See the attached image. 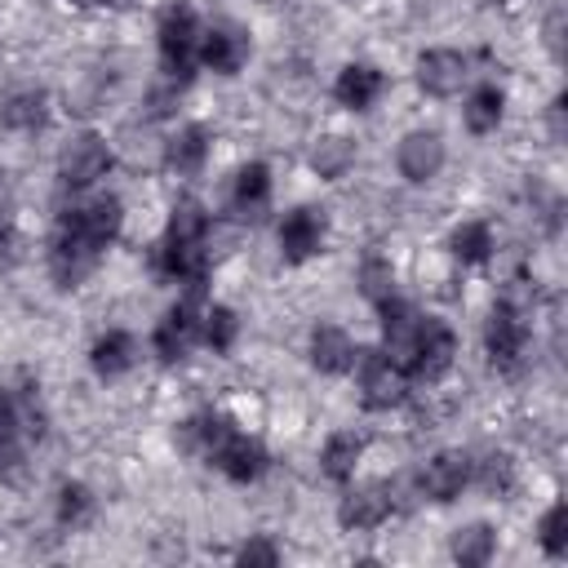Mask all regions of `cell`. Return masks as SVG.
I'll return each mask as SVG.
<instances>
[{
  "mask_svg": "<svg viewBox=\"0 0 568 568\" xmlns=\"http://www.w3.org/2000/svg\"><path fill=\"white\" fill-rule=\"evenodd\" d=\"M178 448L191 457H204L213 470H222L231 484H257L271 466V453L262 448V439H253L248 430H240L231 417L222 413H200L186 417L178 426Z\"/></svg>",
  "mask_w": 568,
  "mask_h": 568,
  "instance_id": "obj_1",
  "label": "cell"
},
{
  "mask_svg": "<svg viewBox=\"0 0 568 568\" xmlns=\"http://www.w3.org/2000/svg\"><path fill=\"white\" fill-rule=\"evenodd\" d=\"M155 49H160V71L173 84H191L195 62H200V18L186 0H173V4L160 9Z\"/></svg>",
  "mask_w": 568,
  "mask_h": 568,
  "instance_id": "obj_2",
  "label": "cell"
},
{
  "mask_svg": "<svg viewBox=\"0 0 568 568\" xmlns=\"http://www.w3.org/2000/svg\"><path fill=\"white\" fill-rule=\"evenodd\" d=\"M355 382H359V404L368 413H386V408H399L408 399V373L377 346V351H359L355 359Z\"/></svg>",
  "mask_w": 568,
  "mask_h": 568,
  "instance_id": "obj_3",
  "label": "cell"
},
{
  "mask_svg": "<svg viewBox=\"0 0 568 568\" xmlns=\"http://www.w3.org/2000/svg\"><path fill=\"white\" fill-rule=\"evenodd\" d=\"M124 226V204L115 195H89L84 204H71L62 217H58V231L75 235L80 244H89L93 253H106L115 244Z\"/></svg>",
  "mask_w": 568,
  "mask_h": 568,
  "instance_id": "obj_4",
  "label": "cell"
},
{
  "mask_svg": "<svg viewBox=\"0 0 568 568\" xmlns=\"http://www.w3.org/2000/svg\"><path fill=\"white\" fill-rule=\"evenodd\" d=\"M453 359H457V333L439 315H417L404 373L417 377V382H439L453 368Z\"/></svg>",
  "mask_w": 568,
  "mask_h": 568,
  "instance_id": "obj_5",
  "label": "cell"
},
{
  "mask_svg": "<svg viewBox=\"0 0 568 568\" xmlns=\"http://www.w3.org/2000/svg\"><path fill=\"white\" fill-rule=\"evenodd\" d=\"M106 169H111V146H106V138L93 133V129L75 133V138L58 151V182H62L67 191H89L98 178H106Z\"/></svg>",
  "mask_w": 568,
  "mask_h": 568,
  "instance_id": "obj_6",
  "label": "cell"
},
{
  "mask_svg": "<svg viewBox=\"0 0 568 568\" xmlns=\"http://www.w3.org/2000/svg\"><path fill=\"white\" fill-rule=\"evenodd\" d=\"M524 342H528V324L519 315L515 302H497L484 320V355L497 373H515L524 359Z\"/></svg>",
  "mask_w": 568,
  "mask_h": 568,
  "instance_id": "obj_7",
  "label": "cell"
},
{
  "mask_svg": "<svg viewBox=\"0 0 568 568\" xmlns=\"http://www.w3.org/2000/svg\"><path fill=\"white\" fill-rule=\"evenodd\" d=\"M324 240H328V213H324V209L297 204V209L284 213V222H280V257H284L288 266L311 262V257L324 248Z\"/></svg>",
  "mask_w": 568,
  "mask_h": 568,
  "instance_id": "obj_8",
  "label": "cell"
},
{
  "mask_svg": "<svg viewBox=\"0 0 568 568\" xmlns=\"http://www.w3.org/2000/svg\"><path fill=\"white\" fill-rule=\"evenodd\" d=\"M200 342V293H186L178 306H169L151 333V351L164 364H178L191 346Z\"/></svg>",
  "mask_w": 568,
  "mask_h": 568,
  "instance_id": "obj_9",
  "label": "cell"
},
{
  "mask_svg": "<svg viewBox=\"0 0 568 568\" xmlns=\"http://www.w3.org/2000/svg\"><path fill=\"white\" fill-rule=\"evenodd\" d=\"M395 493H399V488H395L390 479H377V484H359V488H351V493L342 497V506H337L342 528H351V532H368V528L386 524V519L395 515V506H399V497H395Z\"/></svg>",
  "mask_w": 568,
  "mask_h": 568,
  "instance_id": "obj_10",
  "label": "cell"
},
{
  "mask_svg": "<svg viewBox=\"0 0 568 568\" xmlns=\"http://www.w3.org/2000/svg\"><path fill=\"white\" fill-rule=\"evenodd\" d=\"M466 488H470V453H462V448L435 453L422 466V475H417V493L430 497V501H439V506L444 501H457Z\"/></svg>",
  "mask_w": 568,
  "mask_h": 568,
  "instance_id": "obj_11",
  "label": "cell"
},
{
  "mask_svg": "<svg viewBox=\"0 0 568 568\" xmlns=\"http://www.w3.org/2000/svg\"><path fill=\"white\" fill-rule=\"evenodd\" d=\"M248 31L240 22H213V27H200V62L217 75H235L244 62H248Z\"/></svg>",
  "mask_w": 568,
  "mask_h": 568,
  "instance_id": "obj_12",
  "label": "cell"
},
{
  "mask_svg": "<svg viewBox=\"0 0 568 568\" xmlns=\"http://www.w3.org/2000/svg\"><path fill=\"white\" fill-rule=\"evenodd\" d=\"M413 75H417V89H422V93H430V98H453V93H462V84H466V75H470V62H466V53H457V49H426V53H417Z\"/></svg>",
  "mask_w": 568,
  "mask_h": 568,
  "instance_id": "obj_13",
  "label": "cell"
},
{
  "mask_svg": "<svg viewBox=\"0 0 568 568\" xmlns=\"http://www.w3.org/2000/svg\"><path fill=\"white\" fill-rule=\"evenodd\" d=\"M444 160H448L444 138L430 133V129H413V133H404V142L395 146V169H399V178H404V182H417V186L430 182V178H439Z\"/></svg>",
  "mask_w": 568,
  "mask_h": 568,
  "instance_id": "obj_14",
  "label": "cell"
},
{
  "mask_svg": "<svg viewBox=\"0 0 568 568\" xmlns=\"http://www.w3.org/2000/svg\"><path fill=\"white\" fill-rule=\"evenodd\" d=\"M98 257L102 253H93L89 244H80L75 235H67V231L53 226V240H49V275H53L58 288H80L93 275Z\"/></svg>",
  "mask_w": 568,
  "mask_h": 568,
  "instance_id": "obj_15",
  "label": "cell"
},
{
  "mask_svg": "<svg viewBox=\"0 0 568 568\" xmlns=\"http://www.w3.org/2000/svg\"><path fill=\"white\" fill-rule=\"evenodd\" d=\"M306 355H311V364H315L320 373H328V377H342V373H351V368H355V359H359V346L351 342V333H346L342 324H328V320H320V324L311 328Z\"/></svg>",
  "mask_w": 568,
  "mask_h": 568,
  "instance_id": "obj_16",
  "label": "cell"
},
{
  "mask_svg": "<svg viewBox=\"0 0 568 568\" xmlns=\"http://www.w3.org/2000/svg\"><path fill=\"white\" fill-rule=\"evenodd\" d=\"M266 209H271V169H266L262 160H248V164L235 173L231 213H235L240 222H257Z\"/></svg>",
  "mask_w": 568,
  "mask_h": 568,
  "instance_id": "obj_17",
  "label": "cell"
},
{
  "mask_svg": "<svg viewBox=\"0 0 568 568\" xmlns=\"http://www.w3.org/2000/svg\"><path fill=\"white\" fill-rule=\"evenodd\" d=\"M386 89V75L368 62H346L333 80V98L346 106V111H368Z\"/></svg>",
  "mask_w": 568,
  "mask_h": 568,
  "instance_id": "obj_18",
  "label": "cell"
},
{
  "mask_svg": "<svg viewBox=\"0 0 568 568\" xmlns=\"http://www.w3.org/2000/svg\"><path fill=\"white\" fill-rule=\"evenodd\" d=\"M133 364H138V342H133V333H124V328H106V333L89 346V368H93L102 382L124 377Z\"/></svg>",
  "mask_w": 568,
  "mask_h": 568,
  "instance_id": "obj_19",
  "label": "cell"
},
{
  "mask_svg": "<svg viewBox=\"0 0 568 568\" xmlns=\"http://www.w3.org/2000/svg\"><path fill=\"white\" fill-rule=\"evenodd\" d=\"M209 142L213 138H209L204 124H182L164 146V169L178 173V178H195L204 169V160H209Z\"/></svg>",
  "mask_w": 568,
  "mask_h": 568,
  "instance_id": "obj_20",
  "label": "cell"
},
{
  "mask_svg": "<svg viewBox=\"0 0 568 568\" xmlns=\"http://www.w3.org/2000/svg\"><path fill=\"white\" fill-rule=\"evenodd\" d=\"M49 115H53V106H49L44 89H18L0 106V124L13 129V133H40L49 124Z\"/></svg>",
  "mask_w": 568,
  "mask_h": 568,
  "instance_id": "obj_21",
  "label": "cell"
},
{
  "mask_svg": "<svg viewBox=\"0 0 568 568\" xmlns=\"http://www.w3.org/2000/svg\"><path fill=\"white\" fill-rule=\"evenodd\" d=\"M364 457V435L359 430H333L320 448V470L333 479V484H351L355 479V466Z\"/></svg>",
  "mask_w": 568,
  "mask_h": 568,
  "instance_id": "obj_22",
  "label": "cell"
},
{
  "mask_svg": "<svg viewBox=\"0 0 568 568\" xmlns=\"http://www.w3.org/2000/svg\"><path fill=\"white\" fill-rule=\"evenodd\" d=\"M448 555H453L462 568H484V564L497 555V532H493V524L475 519V524L457 528V532L448 537Z\"/></svg>",
  "mask_w": 568,
  "mask_h": 568,
  "instance_id": "obj_23",
  "label": "cell"
},
{
  "mask_svg": "<svg viewBox=\"0 0 568 568\" xmlns=\"http://www.w3.org/2000/svg\"><path fill=\"white\" fill-rule=\"evenodd\" d=\"M27 453V426L18 413L13 390H0V475H13Z\"/></svg>",
  "mask_w": 568,
  "mask_h": 568,
  "instance_id": "obj_24",
  "label": "cell"
},
{
  "mask_svg": "<svg viewBox=\"0 0 568 568\" xmlns=\"http://www.w3.org/2000/svg\"><path fill=\"white\" fill-rule=\"evenodd\" d=\"M501 115H506V93H501V84H475L470 98H466V106H462L466 129H470L475 138H484V133H493V129L501 124Z\"/></svg>",
  "mask_w": 568,
  "mask_h": 568,
  "instance_id": "obj_25",
  "label": "cell"
},
{
  "mask_svg": "<svg viewBox=\"0 0 568 568\" xmlns=\"http://www.w3.org/2000/svg\"><path fill=\"white\" fill-rule=\"evenodd\" d=\"M448 248H453V257L462 262V266H484L488 257H493V226L488 222H462L453 235H448Z\"/></svg>",
  "mask_w": 568,
  "mask_h": 568,
  "instance_id": "obj_26",
  "label": "cell"
},
{
  "mask_svg": "<svg viewBox=\"0 0 568 568\" xmlns=\"http://www.w3.org/2000/svg\"><path fill=\"white\" fill-rule=\"evenodd\" d=\"M235 337H240V315H235L231 306L213 302V306L200 311V342H204L213 355H226V351L235 346Z\"/></svg>",
  "mask_w": 568,
  "mask_h": 568,
  "instance_id": "obj_27",
  "label": "cell"
},
{
  "mask_svg": "<svg viewBox=\"0 0 568 568\" xmlns=\"http://www.w3.org/2000/svg\"><path fill=\"white\" fill-rule=\"evenodd\" d=\"M351 164H355V142L342 138V133H328V138H320V142L311 146V169H315L324 182H337Z\"/></svg>",
  "mask_w": 568,
  "mask_h": 568,
  "instance_id": "obj_28",
  "label": "cell"
},
{
  "mask_svg": "<svg viewBox=\"0 0 568 568\" xmlns=\"http://www.w3.org/2000/svg\"><path fill=\"white\" fill-rule=\"evenodd\" d=\"M164 240H182V244H204L209 240V209L200 200H178L164 226Z\"/></svg>",
  "mask_w": 568,
  "mask_h": 568,
  "instance_id": "obj_29",
  "label": "cell"
},
{
  "mask_svg": "<svg viewBox=\"0 0 568 568\" xmlns=\"http://www.w3.org/2000/svg\"><path fill=\"white\" fill-rule=\"evenodd\" d=\"M93 493H89V484H80V479H67L62 488H58V506H53V515H58V524L62 528H84L89 519H93Z\"/></svg>",
  "mask_w": 568,
  "mask_h": 568,
  "instance_id": "obj_30",
  "label": "cell"
},
{
  "mask_svg": "<svg viewBox=\"0 0 568 568\" xmlns=\"http://www.w3.org/2000/svg\"><path fill=\"white\" fill-rule=\"evenodd\" d=\"M470 484H479L488 493H510L515 488V462H510V453H488L484 462L470 457Z\"/></svg>",
  "mask_w": 568,
  "mask_h": 568,
  "instance_id": "obj_31",
  "label": "cell"
},
{
  "mask_svg": "<svg viewBox=\"0 0 568 568\" xmlns=\"http://www.w3.org/2000/svg\"><path fill=\"white\" fill-rule=\"evenodd\" d=\"M359 293L377 306L382 297H390L395 293V266L386 262V257H377V253H368L364 262H359Z\"/></svg>",
  "mask_w": 568,
  "mask_h": 568,
  "instance_id": "obj_32",
  "label": "cell"
},
{
  "mask_svg": "<svg viewBox=\"0 0 568 568\" xmlns=\"http://www.w3.org/2000/svg\"><path fill=\"white\" fill-rule=\"evenodd\" d=\"M537 541H541V550H546L550 559H564V555H568V506H564V501H555V506L541 515Z\"/></svg>",
  "mask_w": 568,
  "mask_h": 568,
  "instance_id": "obj_33",
  "label": "cell"
},
{
  "mask_svg": "<svg viewBox=\"0 0 568 568\" xmlns=\"http://www.w3.org/2000/svg\"><path fill=\"white\" fill-rule=\"evenodd\" d=\"M235 564H262V568H275L280 564V550L271 537H248L240 550H235Z\"/></svg>",
  "mask_w": 568,
  "mask_h": 568,
  "instance_id": "obj_34",
  "label": "cell"
},
{
  "mask_svg": "<svg viewBox=\"0 0 568 568\" xmlns=\"http://www.w3.org/2000/svg\"><path fill=\"white\" fill-rule=\"evenodd\" d=\"M550 138H555V142H564V93L550 102Z\"/></svg>",
  "mask_w": 568,
  "mask_h": 568,
  "instance_id": "obj_35",
  "label": "cell"
},
{
  "mask_svg": "<svg viewBox=\"0 0 568 568\" xmlns=\"http://www.w3.org/2000/svg\"><path fill=\"white\" fill-rule=\"evenodd\" d=\"M71 4H84L89 9V4H124V0H71Z\"/></svg>",
  "mask_w": 568,
  "mask_h": 568,
  "instance_id": "obj_36",
  "label": "cell"
}]
</instances>
